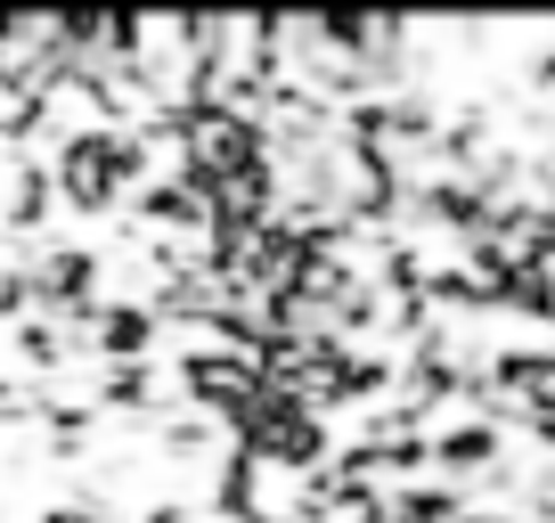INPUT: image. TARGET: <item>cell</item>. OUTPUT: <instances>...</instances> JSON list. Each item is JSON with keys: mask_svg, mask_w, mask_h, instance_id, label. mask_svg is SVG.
<instances>
[{"mask_svg": "<svg viewBox=\"0 0 555 523\" xmlns=\"http://www.w3.org/2000/svg\"><path fill=\"white\" fill-rule=\"evenodd\" d=\"M441 467H450V474H482V467H499V425H457V434L441 442Z\"/></svg>", "mask_w": 555, "mask_h": 523, "instance_id": "2", "label": "cell"}, {"mask_svg": "<svg viewBox=\"0 0 555 523\" xmlns=\"http://www.w3.org/2000/svg\"><path fill=\"white\" fill-rule=\"evenodd\" d=\"M147 328H156V319H147V311H131V303H122V311H106V319H99V344L131 360V352H147Z\"/></svg>", "mask_w": 555, "mask_h": 523, "instance_id": "3", "label": "cell"}, {"mask_svg": "<svg viewBox=\"0 0 555 523\" xmlns=\"http://www.w3.org/2000/svg\"><path fill=\"white\" fill-rule=\"evenodd\" d=\"M0 41H9V50H57V25H9ZM0 66H9V58H0ZM9 74H25V90H41L57 74V58H17Z\"/></svg>", "mask_w": 555, "mask_h": 523, "instance_id": "1", "label": "cell"}]
</instances>
